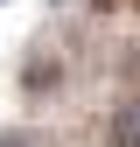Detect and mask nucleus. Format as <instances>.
Listing matches in <instances>:
<instances>
[{
    "label": "nucleus",
    "instance_id": "f03ea898",
    "mask_svg": "<svg viewBox=\"0 0 140 147\" xmlns=\"http://www.w3.org/2000/svg\"><path fill=\"white\" fill-rule=\"evenodd\" d=\"M0 147H35V140H0Z\"/></svg>",
    "mask_w": 140,
    "mask_h": 147
},
{
    "label": "nucleus",
    "instance_id": "f257e3e1",
    "mask_svg": "<svg viewBox=\"0 0 140 147\" xmlns=\"http://www.w3.org/2000/svg\"><path fill=\"white\" fill-rule=\"evenodd\" d=\"M119 140H126V147H140V105H133V112H119Z\"/></svg>",
    "mask_w": 140,
    "mask_h": 147
}]
</instances>
